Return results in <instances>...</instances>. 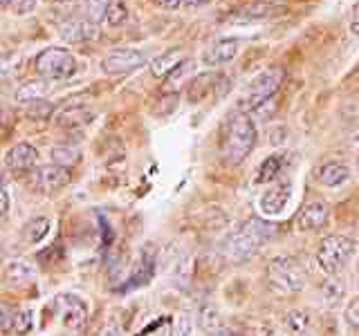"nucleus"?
I'll return each mask as SVG.
<instances>
[{
  "label": "nucleus",
  "mask_w": 359,
  "mask_h": 336,
  "mask_svg": "<svg viewBox=\"0 0 359 336\" xmlns=\"http://www.w3.org/2000/svg\"><path fill=\"white\" fill-rule=\"evenodd\" d=\"M256 123L245 112H236L220 128V155L224 164L236 166L245 162L256 146Z\"/></svg>",
  "instance_id": "1"
},
{
  "label": "nucleus",
  "mask_w": 359,
  "mask_h": 336,
  "mask_svg": "<svg viewBox=\"0 0 359 336\" xmlns=\"http://www.w3.org/2000/svg\"><path fill=\"white\" fill-rule=\"evenodd\" d=\"M272 227L267 222L252 218L241 224V229L231 233L227 242H224V253L231 260H245V258L254 255L261 246L272 238Z\"/></svg>",
  "instance_id": "2"
},
{
  "label": "nucleus",
  "mask_w": 359,
  "mask_h": 336,
  "mask_svg": "<svg viewBox=\"0 0 359 336\" xmlns=\"http://www.w3.org/2000/svg\"><path fill=\"white\" fill-rule=\"evenodd\" d=\"M76 67L79 65H76L74 54L65 48H59V45L43 50L36 56V61H34V70H36V74L43 78H50V81H65V78H72L76 74Z\"/></svg>",
  "instance_id": "3"
},
{
  "label": "nucleus",
  "mask_w": 359,
  "mask_h": 336,
  "mask_svg": "<svg viewBox=\"0 0 359 336\" xmlns=\"http://www.w3.org/2000/svg\"><path fill=\"white\" fill-rule=\"evenodd\" d=\"M267 278L272 287L283 291V294H297L306 287V272H303L297 258L290 255L272 258L267 265Z\"/></svg>",
  "instance_id": "4"
},
{
  "label": "nucleus",
  "mask_w": 359,
  "mask_h": 336,
  "mask_svg": "<svg viewBox=\"0 0 359 336\" xmlns=\"http://www.w3.org/2000/svg\"><path fill=\"white\" fill-rule=\"evenodd\" d=\"M355 249L357 244L348 235H328V238H323V242L317 249V262L321 267V272L330 276L337 274L355 255Z\"/></svg>",
  "instance_id": "5"
},
{
  "label": "nucleus",
  "mask_w": 359,
  "mask_h": 336,
  "mask_svg": "<svg viewBox=\"0 0 359 336\" xmlns=\"http://www.w3.org/2000/svg\"><path fill=\"white\" fill-rule=\"evenodd\" d=\"M283 78H285V72L280 70V67H269V70L261 72L250 85H247L243 104L247 108L256 110L261 104H265V101L276 97L280 83H283Z\"/></svg>",
  "instance_id": "6"
},
{
  "label": "nucleus",
  "mask_w": 359,
  "mask_h": 336,
  "mask_svg": "<svg viewBox=\"0 0 359 336\" xmlns=\"http://www.w3.org/2000/svg\"><path fill=\"white\" fill-rule=\"evenodd\" d=\"M72 179V173L67 171L65 166L61 164H50V166H39L34 168L32 175H29V184L41 190V193H56V190H61L63 186L70 184Z\"/></svg>",
  "instance_id": "7"
},
{
  "label": "nucleus",
  "mask_w": 359,
  "mask_h": 336,
  "mask_svg": "<svg viewBox=\"0 0 359 336\" xmlns=\"http://www.w3.org/2000/svg\"><path fill=\"white\" fill-rule=\"evenodd\" d=\"M144 63H146L144 52L121 48V50H112L104 56L101 70L106 74H128L133 70H137V67H142Z\"/></svg>",
  "instance_id": "8"
},
{
  "label": "nucleus",
  "mask_w": 359,
  "mask_h": 336,
  "mask_svg": "<svg viewBox=\"0 0 359 336\" xmlns=\"http://www.w3.org/2000/svg\"><path fill=\"white\" fill-rule=\"evenodd\" d=\"M56 29H59V36L65 43H88V41L99 38V22H93L88 18L61 22Z\"/></svg>",
  "instance_id": "9"
},
{
  "label": "nucleus",
  "mask_w": 359,
  "mask_h": 336,
  "mask_svg": "<svg viewBox=\"0 0 359 336\" xmlns=\"http://www.w3.org/2000/svg\"><path fill=\"white\" fill-rule=\"evenodd\" d=\"M36 162H39V150L27 141L11 146V148L5 153V166L14 173L34 171V168H36Z\"/></svg>",
  "instance_id": "10"
},
{
  "label": "nucleus",
  "mask_w": 359,
  "mask_h": 336,
  "mask_svg": "<svg viewBox=\"0 0 359 336\" xmlns=\"http://www.w3.org/2000/svg\"><path fill=\"white\" fill-rule=\"evenodd\" d=\"M241 48H243L241 38H220V41L213 43L211 48L205 50V54H202V63L211 65V67L227 65L236 59V56H238Z\"/></svg>",
  "instance_id": "11"
},
{
  "label": "nucleus",
  "mask_w": 359,
  "mask_h": 336,
  "mask_svg": "<svg viewBox=\"0 0 359 336\" xmlns=\"http://www.w3.org/2000/svg\"><path fill=\"white\" fill-rule=\"evenodd\" d=\"M290 195H292V186L290 184H276V186H269L261 202H258V206H261L263 216H278V213H283L287 202H290Z\"/></svg>",
  "instance_id": "12"
},
{
  "label": "nucleus",
  "mask_w": 359,
  "mask_h": 336,
  "mask_svg": "<svg viewBox=\"0 0 359 336\" xmlns=\"http://www.w3.org/2000/svg\"><path fill=\"white\" fill-rule=\"evenodd\" d=\"M63 305H61V312H63V323L65 328H70L72 332H81L86 328V318H88V309L83 305V300L79 296H61L59 298Z\"/></svg>",
  "instance_id": "13"
},
{
  "label": "nucleus",
  "mask_w": 359,
  "mask_h": 336,
  "mask_svg": "<svg viewBox=\"0 0 359 336\" xmlns=\"http://www.w3.org/2000/svg\"><path fill=\"white\" fill-rule=\"evenodd\" d=\"M328 216H330L328 206L321 204V202H310V204L301 209L297 218V227L301 231H319L328 224Z\"/></svg>",
  "instance_id": "14"
},
{
  "label": "nucleus",
  "mask_w": 359,
  "mask_h": 336,
  "mask_svg": "<svg viewBox=\"0 0 359 336\" xmlns=\"http://www.w3.org/2000/svg\"><path fill=\"white\" fill-rule=\"evenodd\" d=\"M218 81L220 76L216 72H205V74H198L194 81H191L187 85V99L191 101V104H198V101H202L205 97H209L213 90L218 88Z\"/></svg>",
  "instance_id": "15"
},
{
  "label": "nucleus",
  "mask_w": 359,
  "mask_h": 336,
  "mask_svg": "<svg viewBox=\"0 0 359 336\" xmlns=\"http://www.w3.org/2000/svg\"><path fill=\"white\" fill-rule=\"evenodd\" d=\"M280 11V5L274 0H250L238 9V18L243 20H265Z\"/></svg>",
  "instance_id": "16"
},
{
  "label": "nucleus",
  "mask_w": 359,
  "mask_h": 336,
  "mask_svg": "<svg viewBox=\"0 0 359 336\" xmlns=\"http://www.w3.org/2000/svg\"><path fill=\"white\" fill-rule=\"evenodd\" d=\"M184 63V52L182 50H168L166 54L157 56L151 63V72L155 78H166L173 72H177V67Z\"/></svg>",
  "instance_id": "17"
},
{
  "label": "nucleus",
  "mask_w": 359,
  "mask_h": 336,
  "mask_svg": "<svg viewBox=\"0 0 359 336\" xmlns=\"http://www.w3.org/2000/svg\"><path fill=\"white\" fill-rule=\"evenodd\" d=\"M351 179V168L341 162H328L319 168V182L328 188H337Z\"/></svg>",
  "instance_id": "18"
},
{
  "label": "nucleus",
  "mask_w": 359,
  "mask_h": 336,
  "mask_svg": "<svg viewBox=\"0 0 359 336\" xmlns=\"http://www.w3.org/2000/svg\"><path fill=\"white\" fill-rule=\"evenodd\" d=\"M90 119H93V112H88L86 106L61 108L59 112H56V123L63 126V128H79Z\"/></svg>",
  "instance_id": "19"
},
{
  "label": "nucleus",
  "mask_w": 359,
  "mask_h": 336,
  "mask_svg": "<svg viewBox=\"0 0 359 336\" xmlns=\"http://www.w3.org/2000/svg\"><path fill=\"white\" fill-rule=\"evenodd\" d=\"M48 92H50L48 81H43V78H32V81L22 83V85L16 90L14 99H16V101H20V104H32V101L43 99Z\"/></svg>",
  "instance_id": "20"
},
{
  "label": "nucleus",
  "mask_w": 359,
  "mask_h": 336,
  "mask_svg": "<svg viewBox=\"0 0 359 336\" xmlns=\"http://www.w3.org/2000/svg\"><path fill=\"white\" fill-rule=\"evenodd\" d=\"M200 328L209 336H222L224 334V323L220 318L218 309L213 305H205L200 312Z\"/></svg>",
  "instance_id": "21"
},
{
  "label": "nucleus",
  "mask_w": 359,
  "mask_h": 336,
  "mask_svg": "<svg viewBox=\"0 0 359 336\" xmlns=\"http://www.w3.org/2000/svg\"><path fill=\"white\" fill-rule=\"evenodd\" d=\"M52 162L54 164H61V166H70V164H76L81 160V150H79V146H72V144H59L52 148Z\"/></svg>",
  "instance_id": "22"
},
{
  "label": "nucleus",
  "mask_w": 359,
  "mask_h": 336,
  "mask_svg": "<svg viewBox=\"0 0 359 336\" xmlns=\"http://www.w3.org/2000/svg\"><path fill=\"white\" fill-rule=\"evenodd\" d=\"M278 173H280V157H278V155H272V157H267V160H263L261 166H258V171H256V182H258V184L274 182V179L278 177Z\"/></svg>",
  "instance_id": "23"
},
{
  "label": "nucleus",
  "mask_w": 359,
  "mask_h": 336,
  "mask_svg": "<svg viewBox=\"0 0 359 336\" xmlns=\"http://www.w3.org/2000/svg\"><path fill=\"white\" fill-rule=\"evenodd\" d=\"M112 0H86L83 3V16L93 22H104L108 16V9Z\"/></svg>",
  "instance_id": "24"
},
{
  "label": "nucleus",
  "mask_w": 359,
  "mask_h": 336,
  "mask_svg": "<svg viewBox=\"0 0 359 336\" xmlns=\"http://www.w3.org/2000/svg\"><path fill=\"white\" fill-rule=\"evenodd\" d=\"M285 325L294 336H303L310 328V316L303 309H290L285 316Z\"/></svg>",
  "instance_id": "25"
},
{
  "label": "nucleus",
  "mask_w": 359,
  "mask_h": 336,
  "mask_svg": "<svg viewBox=\"0 0 359 336\" xmlns=\"http://www.w3.org/2000/svg\"><path fill=\"white\" fill-rule=\"evenodd\" d=\"M5 276L14 283H22V280L34 278V267L25 260H9L5 267Z\"/></svg>",
  "instance_id": "26"
},
{
  "label": "nucleus",
  "mask_w": 359,
  "mask_h": 336,
  "mask_svg": "<svg viewBox=\"0 0 359 336\" xmlns=\"http://www.w3.org/2000/svg\"><path fill=\"white\" fill-rule=\"evenodd\" d=\"M128 16H130L128 5L123 3V0H112V5L108 9V16H106V22L110 27H121V25H126V22H128Z\"/></svg>",
  "instance_id": "27"
},
{
  "label": "nucleus",
  "mask_w": 359,
  "mask_h": 336,
  "mask_svg": "<svg viewBox=\"0 0 359 336\" xmlns=\"http://www.w3.org/2000/svg\"><path fill=\"white\" fill-rule=\"evenodd\" d=\"M48 231H50V220L48 218H39L25 229V240L29 244H36V242H41L45 238V233H48Z\"/></svg>",
  "instance_id": "28"
},
{
  "label": "nucleus",
  "mask_w": 359,
  "mask_h": 336,
  "mask_svg": "<svg viewBox=\"0 0 359 336\" xmlns=\"http://www.w3.org/2000/svg\"><path fill=\"white\" fill-rule=\"evenodd\" d=\"M25 112H27V117H29V119L43 121V119H48V117L52 115V112H54V106L48 104V101L39 99V101H32V104H27Z\"/></svg>",
  "instance_id": "29"
},
{
  "label": "nucleus",
  "mask_w": 359,
  "mask_h": 336,
  "mask_svg": "<svg viewBox=\"0 0 359 336\" xmlns=\"http://www.w3.org/2000/svg\"><path fill=\"white\" fill-rule=\"evenodd\" d=\"M191 328H194V323H191V316L189 314H177L171 323V336H189L191 334Z\"/></svg>",
  "instance_id": "30"
},
{
  "label": "nucleus",
  "mask_w": 359,
  "mask_h": 336,
  "mask_svg": "<svg viewBox=\"0 0 359 336\" xmlns=\"http://www.w3.org/2000/svg\"><path fill=\"white\" fill-rule=\"evenodd\" d=\"M5 5L14 11L16 16H25V14H32V11L36 9L39 0H7Z\"/></svg>",
  "instance_id": "31"
},
{
  "label": "nucleus",
  "mask_w": 359,
  "mask_h": 336,
  "mask_svg": "<svg viewBox=\"0 0 359 336\" xmlns=\"http://www.w3.org/2000/svg\"><path fill=\"white\" fill-rule=\"evenodd\" d=\"M29 330H32V312H29V309L16 312V318H14V332H16V334H27Z\"/></svg>",
  "instance_id": "32"
},
{
  "label": "nucleus",
  "mask_w": 359,
  "mask_h": 336,
  "mask_svg": "<svg viewBox=\"0 0 359 336\" xmlns=\"http://www.w3.org/2000/svg\"><path fill=\"white\" fill-rule=\"evenodd\" d=\"M346 321L359 330V298L351 300V305L346 307Z\"/></svg>",
  "instance_id": "33"
},
{
  "label": "nucleus",
  "mask_w": 359,
  "mask_h": 336,
  "mask_svg": "<svg viewBox=\"0 0 359 336\" xmlns=\"http://www.w3.org/2000/svg\"><path fill=\"white\" fill-rule=\"evenodd\" d=\"M0 321H3V330H11L14 328V318H16V312H11L9 305H3V314H0Z\"/></svg>",
  "instance_id": "34"
},
{
  "label": "nucleus",
  "mask_w": 359,
  "mask_h": 336,
  "mask_svg": "<svg viewBox=\"0 0 359 336\" xmlns=\"http://www.w3.org/2000/svg\"><path fill=\"white\" fill-rule=\"evenodd\" d=\"M351 31L355 36H359V3L353 7V14H351Z\"/></svg>",
  "instance_id": "35"
},
{
  "label": "nucleus",
  "mask_w": 359,
  "mask_h": 336,
  "mask_svg": "<svg viewBox=\"0 0 359 336\" xmlns=\"http://www.w3.org/2000/svg\"><path fill=\"white\" fill-rule=\"evenodd\" d=\"M157 5H160L162 9L173 11V9H177V7H182V5H184V0H157Z\"/></svg>",
  "instance_id": "36"
},
{
  "label": "nucleus",
  "mask_w": 359,
  "mask_h": 336,
  "mask_svg": "<svg viewBox=\"0 0 359 336\" xmlns=\"http://www.w3.org/2000/svg\"><path fill=\"white\" fill-rule=\"evenodd\" d=\"M0 197H3V216H7V213H9V186L7 184H3V195H0Z\"/></svg>",
  "instance_id": "37"
},
{
  "label": "nucleus",
  "mask_w": 359,
  "mask_h": 336,
  "mask_svg": "<svg viewBox=\"0 0 359 336\" xmlns=\"http://www.w3.org/2000/svg\"><path fill=\"white\" fill-rule=\"evenodd\" d=\"M351 146H353V150L359 155V123L353 128V132H351Z\"/></svg>",
  "instance_id": "38"
},
{
  "label": "nucleus",
  "mask_w": 359,
  "mask_h": 336,
  "mask_svg": "<svg viewBox=\"0 0 359 336\" xmlns=\"http://www.w3.org/2000/svg\"><path fill=\"white\" fill-rule=\"evenodd\" d=\"M211 0H184V7H189V9H198V7H205V5H209Z\"/></svg>",
  "instance_id": "39"
},
{
  "label": "nucleus",
  "mask_w": 359,
  "mask_h": 336,
  "mask_svg": "<svg viewBox=\"0 0 359 336\" xmlns=\"http://www.w3.org/2000/svg\"><path fill=\"white\" fill-rule=\"evenodd\" d=\"M54 3H72V0H54Z\"/></svg>",
  "instance_id": "40"
},
{
  "label": "nucleus",
  "mask_w": 359,
  "mask_h": 336,
  "mask_svg": "<svg viewBox=\"0 0 359 336\" xmlns=\"http://www.w3.org/2000/svg\"><path fill=\"white\" fill-rule=\"evenodd\" d=\"M153 3H157V0H153Z\"/></svg>",
  "instance_id": "41"
}]
</instances>
